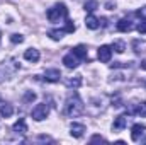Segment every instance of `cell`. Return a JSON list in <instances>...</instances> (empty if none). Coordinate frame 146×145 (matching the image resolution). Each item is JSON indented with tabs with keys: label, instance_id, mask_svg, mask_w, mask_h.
Returning a JSON list of instances; mask_svg holds the SVG:
<instances>
[{
	"label": "cell",
	"instance_id": "6da1fadb",
	"mask_svg": "<svg viewBox=\"0 0 146 145\" xmlns=\"http://www.w3.org/2000/svg\"><path fill=\"white\" fill-rule=\"evenodd\" d=\"M83 113V103H82V99H80V96L78 94H72L68 99H66V104H65V114L66 116H78V114H82Z\"/></svg>",
	"mask_w": 146,
	"mask_h": 145
},
{
	"label": "cell",
	"instance_id": "7a4b0ae2",
	"mask_svg": "<svg viewBox=\"0 0 146 145\" xmlns=\"http://www.w3.org/2000/svg\"><path fill=\"white\" fill-rule=\"evenodd\" d=\"M46 15H48V19H49V22H60V21L66 19L68 9H66L65 3H56V5H53V7L46 12Z\"/></svg>",
	"mask_w": 146,
	"mask_h": 145
},
{
	"label": "cell",
	"instance_id": "3957f363",
	"mask_svg": "<svg viewBox=\"0 0 146 145\" xmlns=\"http://www.w3.org/2000/svg\"><path fill=\"white\" fill-rule=\"evenodd\" d=\"M48 114H49L48 104H37L36 108L33 109V113H31V116H33L34 121H42V119H46Z\"/></svg>",
	"mask_w": 146,
	"mask_h": 145
},
{
	"label": "cell",
	"instance_id": "277c9868",
	"mask_svg": "<svg viewBox=\"0 0 146 145\" xmlns=\"http://www.w3.org/2000/svg\"><path fill=\"white\" fill-rule=\"evenodd\" d=\"M97 56H99V60H100L102 63H109L110 56H112V48L107 46V44H102V46L99 48V51H97Z\"/></svg>",
	"mask_w": 146,
	"mask_h": 145
},
{
	"label": "cell",
	"instance_id": "5b68a950",
	"mask_svg": "<svg viewBox=\"0 0 146 145\" xmlns=\"http://www.w3.org/2000/svg\"><path fill=\"white\" fill-rule=\"evenodd\" d=\"M85 132H87V128L82 123H72V126H70V133H72V137H75V138H82Z\"/></svg>",
	"mask_w": 146,
	"mask_h": 145
},
{
	"label": "cell",
	"instance_id": "8992f818",
	"mask_svg": "<svg viewBox=\"0 0 146 145\" xmlns=\"http://www.w3.org/2000/svg\"><path fill=\"white\" fill-rule=\"evenodd\" d=\"M60 79H61V72L56 70V68H49L44 73V80L46 82H60Z\"/></svg>",
	"mask_w": 146,
	"mask_h": 145
},
{
	"label": "cell",
	"instance_id": "52a82bcc",
	"mask_svg": "<svg viewBox=\"0 0 146 145\" xmlns=\"http://www.w3.org/2000/svg\"><path fill=\"white\" fill-rule=\"evenodd\" d=\"M24 58H26L27 62H33V63L39 62V58H41L39 50H36V48H29V50H26V51H24Z\"/></svg>",
	"mask_w": 146,
	"mask_h": 145
},
{
	"label": "cell",
	"instance_id": "ba28073f",
	"mask_svg": "<svg viewBox=\"0 0 146 145\" xmlns=\"http://www.w3.org/2000/svg\"><path fill=\"white\" fill-rule=\"evenodd\" d=\"M63 63H65V67H66V68H76L80 62H78V58H76L73 53H68V55H65V56H63Z\"/></svg>",
	"mask_w": 146,
	"mask_h": 145
},
{
	"label": "cell",
	"instance_id": "9c48e42d",
	"mask_svg": "<svg viewBox=\"0 0 146 145\" xmlns=\"http://www.w3.org/2000/svg\"><path fill=\"white\" fill-rule=\"evenodd\" d=\"M145 130H146L145 125H133V128H131V138H133V142H138Z\"/></svg>",
	"mask_w": 146,
	"mask_h": 145
},
{
	"label": "cell",
	"instance_id": "30bf717a",
	"mask_svg": "<svg viewBox=\"0 0 146 145\" xmlns=\"http://www.w3.org/2000/svg\"><path fill=\"white\" fill-rule=\"evenodd\" d=\"M72 53L76 56V58H78V60H87V48H85L83 44H78V46H75Z\"/></svg>",
	"mask_w": 146,
	"mask_h": 145
},
{
	"label": "cell",
	"instance_id": "8fae6325",
	"mask_svg": "<svg viewBox=\"0 0 146 145\" xmlns=\"http://www.w3.org/2000/svg\"><path fill=\"white\" fill-rule=\"evenodd\" d=\"M85 26H87L88 29H99L100 21H99L95 15H87V19H85Z\"/></svg>",
	"mask_w": 146,
	"mask_h": 145
},
{
	"label": "cell",
	"instance_id": "7c38bea8",
	"mask_svg": "<svg viewBox=\"0 0 146 145\" xmlns=\"http://www.w3.org/2000/svg\"><path fill=\"white\" fill-rule=\"evenodd\" d=\"M131 29H133L131 21H127V19H121V21L117 22V31H121V33H129Z\"/></svg>",
	"mask_w": 146,
	"mask_h": 145
},
{
	"label": "cell",
	"instance_id": "4fadbf2b",
	"mask_svg": "<svg viewBox=\"0 0 146 145\" xmlns=\"http://www.w3.org/2000/svg\"><path fill=\"white\" fill-rule=\"evenodd\" d=\"M14 132H15V133H21V135H24V133L27 132V125H26V121H24L22 118L14 125Z\"/></svg>",
	"mask_w": 146,
	"mask_h": 145
},
{
	"label": "cell",
	"instance_id": "5bb4252c",
	"mask_svg": "<svg viewBox=\"0 0 146 145\" xmlns=\"http://www.w3.org/2000/svg\"><path fill=\"white\" fill-rule=\"evenodd\" d=\"M12 113H14L12 104H2V106H0V114H2L3 118H10Z\"/></svg>",
	"mask_w": 146,
	"mask_h": 145
},
{
	"label": "cell",
	"instance_id": "9a60e30c",
	"mask_svg": "<svg viewBox=\"0 0 146 145\" xmlns=\"http://www.w3.org/2000/svg\"><path fill=\"white\" fill-rule=\"evenodd\" d=\"M124 126H126V116H117L115 121H114V125H112V128L117 132V130H122Z\"/></svg>",
	"mask_w": 146,
	"mask_h": 145
},
{
	"label": "cell",
	"instance_id": "2e32d148",
	"mask_svg": "<svg viewBox=\"0 0 146 145\" xmlns=\"http://www.w3.org/2000/svg\"><path fill=\"white\" fill-rule=\"evenodd\" d=\"M83 7H85L87 12H94L95 9H99V2H97V0H87Z\"/></svg>",
	"mask_w": 146,
	"mask_h": 145
},
{
	"label": "cell",
	"instance_id": "e0dca14e",
	"mask_svg": "<svg viewBox=\"0 0 146 145\" xmlns=\"http://www.w3.org/2000/svg\"><path fill=\"white\" fill-rule=\"evenodd\" d=\"M48 36L51 38V39H54V41H60L61 38L65 36V29H61V31H56V29H54V31H49Z\"/></svg>",
	"mask_w": 146,
	"mask_h": 145
},
{
	"label": "cell",
	"instance_id": "ac0fdd59",
	"mask_svg": "<svg viewBox=\"0 0 146 145\" xmlns=\"http://www.w3.org/2000/svg\"><path fill=\"white\" fill-rule=\"evenodd\" d=\"M80 84H82V75H76L75 79H70L68 80V87H80Z\"/></svg>",
	"mask_w": 146,
	"mask_h": 145
},
{
	"label": "cell",
	"instance_id": "d6986e66",
	"mask_svg": "<svg viewBox=\"0 0 146 145\" xmlns=\"http://www.w3.org/2000/svg\"><path fill=\"white\" fill-rule=\"evenodd\" d=\"M24 101H26V103H33V101H36V94H34L33 91H27V92L24 94Z\"/></svg>",
	"mask_w": 146,
	"mask_h": 145
},
{
	"label": "cell",
	"instance_id": "ffe728a7",
	"mask_svg": "<svg viewBox=\"0 0 146 145\" xmlns=\"http://www.w3.org/2000/svg\"><path fill=\"white\" fill-rule=\"evenodd\" d=\"M112 48H114L117 53H122V51H124V43H122V41H115V43L112 44Z\"/></svg>",
	"mask_w": 146,
	"mask_h": 145
},
{
	"label": "cell",
	"instance_id": "44dd1931",
	"mask_svg": "<svg viewBox=\"0 0 146 145\" xmlns=\"http://www.w3.org/2000/svg\"><path fill=\"white\" fill-rule=\"evenodd\" d=\"M138 114H141V116H146V101H143V103H139L138 104Z\"/></svg>",
	"mask_w": 146,
	"mask_h": 145
},
{
	"label": "cell",
	"instance_id": "7402d4cb",
	"mask_svg": "<svg viewBox=\"0 0 146 145\" xmlns=\"http://www.w3.org/2000/svg\"><path fill=\"white\" fill-rule=\"evenodd\" d=\"M76 28H75V24H73V21H66V24H65V33H73Z\"/></svg>",
	"mask_w": 146,
	"mask_h": 145
},
{
	"label": "cell",
	"instance_id": "603a6c76",
	"mask_svg": "<svg viewBox=\"0 0 146 145\" xmlns=\"http://www.w3.org/2000/svg\"><path fill=\"white\" fill-rule=\"evenodd\" d=\"M10 41L15 43V44H17V43H22V41H24V36H22V34H12V36H10Z\"/></svg>",
	"mask_w": 146,
	"mask_h": 145
},
{
	"label": "cell",
	"instance_id": "cb8c5ba5",
	"mask_svg": "<svg viewBox=\"0 0 146 145\" xmlns=\"http://www.w3.org/2000/svg\"><path fill=\"white\" fill-rule=\"evenodd\" d=\"M136 29H138V33H139V34H146V21H143V22H139Z\"/></svg>",
	"mask_w": 146,
	"mask_h": 145
},
{
	"label": "cell",
	"instance_id": "d4e9b609",
	"mask_svg": "<svg viewBox=\"0 0 146 145\" xmlns=\"http://www.w3.org/2000/svg\"><path fill=\"white\" fill-rule=\"evenodd\" d=\"M90 142H106V140H104L100 135H94V137L90 138Z\"/></svg>",
	"mask_w": 146,
	"mask_h": 145
},
{
	"label": "cell",
	"instance_id": "484cf974",
	"mask_svg": "<svg viewBox=\"0 0 146 145\" xmlns=\"http://www.w3.org/2000/svg\"><path fill=\"white\" fill-rule=\"evenodd\" d=\"M106 7H107L109 10H114V9H115V3H114V2H107V3H106Z\"/></svg>",
	"mask_w": 146,
	"mask_h": 145
},
{
	"label": "cell",
	"instance_id": "4316f807",
	"mask_svg": "<svg viewBox=\"0 0 146 145\" xmlns=\"http://www.w3.org/2000/svg\"><path fill=\"white\" fill-rule=\"evenodd\" d=\"M141 68H143V70H146V58L141 62Z\"/></svg>",
	"mask_w": 146,
	"mask_h": 145
},
{
	"label": "cell",
	"instance_id": "83f0119b",
	"mask_svg": "<svg viewBox=\"0 0 146 145\" xmlns=\"http://www.w3.org/2000/svg\"><path fill=\"white\" fill-rule=\"evenodd\" d=\"M143 144H146V138H145V140H143Z\"/></svg>",
	"mask_w": 146,
	"mask_h": 145
},
{
	"label": "cell",
	"instance_id": "f1b7e54d",
	"mask_svg": "<svg viewBox=\"0 0 146 145\" xmlns=\"http://www.w3.org/2000/svg\"><path fill=\"white\" fill-rule=\"evenodd\" d=\"M0 104H2V97H0Z\"/></svg>",
	"mask_w": 146,
	"mask_h": 145
},
{
	"label": "cell",
	"instance_id": "f546056e",
	"mask_svg": "<svg viewBox=\"0 0 146 145\" xmlns=\"http://www.w3.org/2000/svg\"><path fill=\"white\" fill-rule=\"evenodd\" d=\"M0 39H2V34H0Z\"/></svg>",
	"mask_w": 146,
	"mask_h": 145
}]
</instances>
